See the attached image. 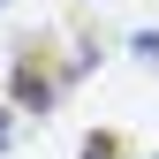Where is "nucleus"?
<instances>
[{
    "instance_id": "4",
    "label": "nucleus",
    "mask_w": 159,
    "mask_h": 159,
    "mask_svg": "<svg viewBox=\"0 0 159 159\" xmlns=\"http://www.w3.org/2000/svg\"><path fill=\"white\" fill-rule=\"evenodd\" d=\"M0 8H8V0H0Z\"/></svg>"
},
{
    "instance_id": "3",
    "label": "nucleus",
    "mask_w": 159,
    "mask_h": 159,
    "mask_svg": "<svg viewBox=\"0 0 159 159\" xmlns=\"http://www.w3.org/2000/svg\"><path fill=\"white\" fill-rule=\"evenodd\" d=\"M0 144H8V114H0Z\"/></svg>"
},
{
    "instance_id": "1",
    "label": "nucleus",
    "mask_w": 159,
    "mask_h": 159,
    "mask_svg": "<svg viewBox=\"0 0 159 159\" xmlns=\"http://www.w3.org/2000/svg\"><path fill=\"white\" fill-rule=\"evenodd\" d=\"M53 91H61V76H53V61H46V53H23V61H15V98H23V106H38V114H46L53 106Z\"/></svg>"
},
{
    "instance_id": "2",
    "label": "nucleus",
    "mask_w": 159,
    "mask_h": 159,
    "mask_svg": "<svg viewBox=\"0 0 159 159\" xmlns=\"http://www.w3.org/2000/svg\"><path fill=\"white\" fill-rule=\"evenodd\" d=\"M84 159H121V144H114V136H91V144H84Z\"/></svg>"
}]
</instances>
